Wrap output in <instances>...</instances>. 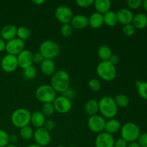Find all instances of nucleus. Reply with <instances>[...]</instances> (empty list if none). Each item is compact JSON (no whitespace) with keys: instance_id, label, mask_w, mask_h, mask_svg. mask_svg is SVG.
<instances>
[{"instance_id":"1","label":"nucleus","mask_w":147,"mask_h":147,"mask_svg":"<svg viewBox=\"0 0 147 147\" xmlns=\"http://www.w3.org/2000/svg\"><path fill=\"white\" fill-rule=\"evenodd\" d=\"M50 86L58 93H64L70 86V76L64 70H59L52 76Z\"/></svg>"},{"instance_id":"2","label":"nucleus","mask_w":147,"mask_h":147,"mask_svg":"<svg viewBox=\"0 0 147 147\" xmlns=\"http://www.w3.org/2000/svg\"><path fill=\"white\" fill-rule=\"evenodd\" d=\"M98 109L102 116L109 119H114L118 113V106L111 96H104L99 100Z\"/></svg>"},{"instance_id":"3","label":"nucleus","mask_w":147,"mask_h":147,"mask_svg":"<svg viewBox=\"0 0 147 147\" xmlns=\"http://www.w3.org/2000/svg\"><path fill=\"white\" fill-rule=\"evenodd\" d=\"M39 52L45 59L53 60L60 54V48L56 42L51 40H47L40 44Z\"/></svg>"},{"instance_id":"4","label":"nucleus","mask_w":147,"mask_h":147,"mask_svg":"<svg viewBox=\"0 0 147 147\" xmlns=\"http://www.w3.org/2000/svg\"><path fill=\"white\" fill-rule=\"evenodd\" d=\"M31 119V113L27 109L21 108L17 109L11 113V121L15 127L22 129L29 126Z\"/></svg>"},{"instance_id":"5","label":"nucleus","mask_w":147,"mask_h":147,"mask_svg":"<svg viewBox=\"0 0 147 147\" xmlns=\"http://www.w3.org/2000/svg\"><path fill=\"white\" fill-rule=\"evenodd\" d=\"M98 76L105 81H111L116 76V66L108 61H101L96 67Z\"/></svg>"},{"instance_id":"6","label":"nucleus","mask_w":147,"mask_h":147,"mask_svg":"<svg viewBox=\"0 0 147 147\" xmlns=\"http://www.w3.org/2000/svg\"><path fill=\"white\" fill-rule=\"evenodd\" d=\"M121 136L127 143L136 142L140 134V129L136 123L129 122L125 123L121 128Z\"/></svg>"},{"instance_id":"7","label":"nucleus","mask_w":147,"mask_h":147,"mask_svg":"<svg viewBox=\"0 0 147 147\" xmlns=\"http://www.w3.org/2000/svg\"><path fill=\"white\" fill-rule=\"evenodd\" d=\"M35 97L43 103H53L56 98V92L50 85L45 84L39 86L35 91Z\"/></svg>"},{"instance_id":"8","label":"nucleus","mask_w":147,"mask_h":147,"mask_svg":"<svg viewBox=\"0 0 147 147\" xmlns=\"http://www.w3.org/2000/svg\"><path fill=\"white\" fill-rule=\"evenodd\" d=\"M55 17L60 22L69 24L73 17V12L70 7L65 5H60L55 11Z\"/></svg>"},{"instance_id":"9","label":"nucleus","mask_w":147,"mask_h":147,"mask_svg":"<svg viewBox=\"0 0 147 147\" xmlns=\"http://www.w3.org/2000/svg\"><path fill=\"white\" fill-rule=\"evenodd\" d=\"M106 120L104 118L99 115L90 116L88 120V129L93 133L100 134L104 131Z\"/></svg>"},{"instance_id":"10","label":"nucleus","mask_w":147,"mask_h":147,"mask_svg":"<svg viewBox=\"0 0 147 147\" xmlns=\"http://www.w3.org/2000/svg\"><path fill=\"white\" fill-rule=\"evenodd\" d=\"M24 50V42L17 37L9 40L6 42L5 50L7 54L12 55H18L21 52Z\"/></svg>"},{"instance_id":"11","label":"nucleus","mask_w":147,"mask_h":147,"mask_svg":"<svg viewBox=\"0 0 147 147\" xmlns=\"http://www.w3.org/2000/svg\"><path fill=\"white\" fill-rule=\"evenodd\" d=\"M33 138L35 144L42 147L47 146L51 141L50 132L46 131L43 127L36 129V130L34 131Z\"/></svg>"},{"instance_id":"12","label":"nucleus","mask_w":147,"mask_h":147,"mask_svg":"<svg viewBox=\"0 0 147 147\" xmlns=\"http://www.w3.org/2000/svg\"><path fill=\"white\" fill-rule=\"evenodd\" d=\"M1 69L6 73H12L17 70L18 66L17 56L7 54L1 60Z\"/></svg>"},{"instance_id":"13","label":"nucleus","mask_w":147,"mask_h":147,"mask_svg":"<svg viewBox=\"0 0 147 147\" xmlns=\"http://www.w3.org/2000/svg\"><path fill=\"white\" fill-rule=\"evenodd\" d=\"M53 103L54 105L55 110L60 113H67L72 109L71 100L63 95L56 97Z\"/></svg>"},{"instance_id":"14","label":"nucleus","mask_w":147,"mask_h":147,"mask_svg":"<svg viewBox=\"0 0 147 147\" xmlns=\"http://www.w3.org/2000/svg\"><path fill=\"white\" fill-rule=\"evenodd\" d=\"M115 139L113 135L103 131L98 134L95 140L96 147H114Z\"/></svg>"},{"instance_id":"15","label":"nucleus","mask_w":147,"mask_h":147,"mask_svg":"<svg viewBox=\"0 0 147 147\" xmlns=\"http://www.w3.org/2000/svg\"><path fill=\"white\" fill-rule=\"evenodd\" d=\"M18 66L24 70L33 64V54L30 50H24L17 55Z\"/></svg>"},{"instance_id":"16","label":"nucleus","mask_w":147,"mask_h":147,"mask_svg":"<svg viewBox=\"0 0 147 147\" xmlns=\"http://www.w3.org/2000/svg\"><path fill=\"white\" fill-rule=\"evenodd\" d=\"M116 17L118 19V22L126 25V24H131L134 18V14L129 9L121 8L116 12Z\"/></svg>"},{"instance_id":"17","label":"nucleus","mask_w":147,"mask_h":147,"mask_svg":"<svg viewBox=\"0 0 147 147\" xmlns=\"http://www.w3.org/2000/svg\"><path fill=\"white\" fill-rule=\"evenodd\" d=\"M70 24L73 29L83 30L88 25V18L83 14H77L73 16Z\"/></svg>"},{"instance_id":"18","label":"nucleus","mask_w":147,"mask_h":147,"mask_svg":"<svg viewBox=\"0 0 147 147\" xmlns=\"http://www.w3.org/2000/svg\"><path fill=\"white\" fill-rule=\"evenodd\" d=\"M17 27L14 24H7L1 30V39L4 41H9L17 37Z\"/></svg>"},{"instance_id":"19","label":"nucleus","mask_w":147,"mask_h":147,"mask_svg":"<svg viewBox=\"0 0 147 147\" xmlns=\"http://www.w3.org/2000/svg\"><path fill=\"white\" fill-rule=\"evenodd\" d=\"M40 70L45 76H53L56 71L55 64L53 60L45 59L40 64Z\"/></svg>"},{"instance_id":"20","label":"nucleus","mask_w":147,"mask_h":147,"mask_svg":"<svg viewBox=\"0 0 147 147\" xmlns=\"http://www.w3.org/2000/svg\"><path fill=\"white\" fill-rule=\"evenodd\" d=\"M121 125L119 121H118L117 119H111L106 121L104 131L109 134L113 135L119 132L121 130Z\"/></svg>"},{"instance_id":"21","label":"nucleus","mask_w":147,"mask_h":147,"mask_svg":"<svg viewBox=\"0 0 147 147\" xmlns=\"http://www.w3.org/2000/svg\"><path fill=\"white\" fill-rule=\"evenodd\" d=\"M45 121V116L42 114L41 111H34L32 113H31L30 123L36 129L43 127Z\"/></svg>"},{"instance_id":"22","label":"nucleus","mask_w":147,"mask_h":147,"mask_svg":"<svg viewBox=\"0 0 147 147\" xmlns=\"http://www.w3.org/2000/svg\"><path fill=\"white\" fill-rule=\"evenodd\" d=\"M132 24L135 29L142 30L147 27V15L144 13H139L134 16Z\"/></svg>"},{"instance_id":"23","label":"nucleus","mask_w":147,"mask_h":147,"mask_svg":"<svg viewBox=\"0 0 147 147\" xmlns=\"http://www.w3.org/2000/svg\"><path fill=\"white\" fill-rule=\"evenodd\" d=\"M93 6L97 12L104 14L111 10V2L110 0H96L93 2Z\"/></svg>"},{"instance_id":"24","label":"nucleus","mask_w":147,"mask_h":147,"mask_svg":"<svg viewBox=\"0 0 147 147\" xmlns=\"http://www.w3.org/2000/svg\"><path fill=\"white\" fill-rule=\"evenodd\" d=\"M103 24V14L100 13H93L88 18V25L93 29L100 28Z\"/></svg>"},{"instance_id":"25","label":"nucleus","mask_w":147,"mask_h":147,"mask_svg":"<svg viewBox=\"0 0 147 147\" xmlns=\"http://www.w3.org/2000/svg\"><path fill=\"white\" fill-rule=\"evenodd\" d=\"M84 110L89 116L97 115V113L99 111L98 102L94 99H90L85 103Z\"/></svg>"},{"instance_id":"26","label":"nucleus","mask_w":147,"mask_h":147,"mask_svg":"<svg viewBox=\"0 0 147 147\" xmlns=\"http://www.w3.org/2000/svg\"><path fill=\"white\" fill-rule=\"evenodd\" d=\"M97 54L99 58L101 60V61H108L113 55L111 49L109 46L105 45H103L98 47Z\"/></svg>"},{"instance_id":"27","label":"nucleus","mask_w":147,"mask_h":147,"mask_svg":"<svg viewBox=\"0 0 147 147\" xmlns=\"http://www.w3.org/2000/svg\"><path fill=\"white\" fill-rule=\"evenodd\" d=\"M103 24H106L109 27H114L117 24L118 19L116 17V14L114 11H109L108 12L103 14Z\"/></svg>"},{"instance_id":"28","label":"nucleus","mask_w":147,"mask_h":147,"mask_svg":"<svg viewBox=\"0 0 147 147\" xmlns=\"http://www.w3.org/2000/svg\"><path fill=\"white\" fill-rule=\"evenodd\" d=\"M116 103V106L118 107L121 108H125L126 106H129V103H130V100L129 98L126 95L124 94H118L113 98Z\"/></svg>"},{"instance_id":"29","label":"nucleus","mask_w":147,"mask_h":147,"mask_svg":"<svg viewBox=\"0 0 147 147\" xmlns=\"http://www.w3.org/2000/svg\"><path fill=\"white\" fill-rule=\"evenodd\" d=\"M31 35V32L30 29L24 26H22L17 28V37L22 41H25L30 38Z\"/></svg>"},{"instance_id":"30","label":"nucleus","mask_w":147,"mask_h":147,"mask_svg":"<svg viewBox=\"0 0 147 147\" xmlns=\"http://www.w3.org/2000/svg\"><path fill=\"white\" fill-rule=\"evenodd\" d=\"M34 131L33 129L30 126H24L20 130V135L24 140H30L33 137Z\"/></svg>"},{"instance_id":"31","label":"nucleus","mask_w":147,"mask_h":147,"mask_svg":"<svg viewBox=\"0 0 147 147\" xmlns=\"http://www.w3.org/2000/svg\"><path fill=\"white\" fill-rule=\"evenodd\" d=\"M136 86L137 87L138 93L140 97L147 100V82L138 80L136 83Z\"/></svg>"},{"instance_id":"32","label":"nucleus","mask_w":147,"mask_h":147,"mask_svg":"<svg viewBox=\"0 0 147 147\" xmlns=\"http://www.w3.org/2000/svg\"><path fill=\"white\" fill-rule=\"evenodd\" d=\"M55 110L54 105L53 103H43L42 106L41 112L45 116H51L55 113Z\"/></svg>"},{"instance_id":"33","label":"nucleus","mask_w":147,"mask_h":147,"mask_svg":"<svg viewBox=\"0 0 147 147\" xmlns=\"http://www.w3.org/2000/svg\"><path fill=\"white\" fill-rule=\"evenodd\" d=\"M37 69L33 65L27 67L23 71V75L27 80H32L37 76Z\"/></svg>"},{"instance_id":"34","label":"nucleus","mask_w":147,"mask_h":147,"mask_svg":"<svg viewBox=\"0 0 147 147\" xmlns=\"http://www.w3.org/2000/svg\"><path fill=\"white\" fill-rule=\"evenodd\" d=\"M73 28L70 23L69 24H63L60 27V33L63 37H70L73 34Z\"/></svg>"},{"instance_id":"35","label":"nucleus","mask_w":147,"mask_h":147,"mask_svg":"<svg viewBox=\"0 0 147 147\" xmlns=\"http://www.w3.org/2000/svg\"><path fill=\"white\" fill-rule=\"evenodd\" d=\"M9 144V136L4 130L0 129V147H6Z\"/></svg>"},{"instance_id":"36","label":"nucleus","mask_w":147,"mask_h":147,"mask_svg":"<svg viewBox=\"0 0 147 147\" xmlns=\"http://www.w3.org/2000/svg\"><path fill=\"white\" fill-rule=\"evenodd\" d=\"M88 86L93 91L97 92L100 89V83L98 79L92 78L89 80Z\"/></svg>"},{"instance_id":"37","label":"nucleus","mask_w":147,"mask_h":147,"mask_svg":"<svg viewBox=\"0 0 147 147\" xmlns=\"http://www.w3.org/2000/svg\"><path fill=\"white\" fill-rule=\"evenodd\" d=\"M135 31H136V29H135V27H134L132 24H126V25H123V32L126 36L131 37V36H132L134 34Z\"/></svg>"},{"instance_id":"38","label":"nucleus","mask_w":147,"mask_h":147,"mask_svg":"<svg viewBox=\"0 0 147 147\" xmlns=\"http://www.w3.org/2000/svg\"><path fill=\"white\" fill-rule=\"evenodd\" d=\"M143 1L142 0H128L127 5L129 9H136L142 6Z\"/></svg>"},{"instance_id":"39","label":"nucleus","mask_w":147,"mask_h":147,"mask_svg":"<svg viewBox=\"0 0 147 147\" xmlns=\"http://www.w3.org/2000/svg\"><path fill=\"white\" fill-rule=\"evenodd\" d=\"M93 0H77L76 4L78 7L81 8H87V7H90L91 5H93Z\"/></svg>"},{"instance_id":"40","label":"nucleus","mask_w":147,"mask_h":147,"mask_svg":"<svg viewBox=\"0 0 147 147\" xmlns=\"http://www.w3.org/2000/svg\"><path fill=\"white\" fill-rule=\"evenodd\" d=\"M55 127V122L53 119H47V120H46L45 122L44 126H43V128L48 132L53 130Z\"/></svg>"},{"instance_id":"41","label":"nucleus","mask_w":147,"mask_h":147,"mask_svg":"<svg viewBox=\"0 0 147 147\" xmlns=\"http://www.w3.org/2000/svg\"><path fill=\"white\" fill-rule=\"evenodd\" d=\"M138 144L141 147H147V133H143L138 138Z\"/></svg>"},{"instance_id":"42","label":"nucleus","mask_w":147,"mask_h":147,"mask_svg":"<svg viewBox=\"0 0 147 147\" xmlns=\"http://www.w3.org/2000/svg\"><path fill=\"white\" fill-rule=\"evenodd\" d=\"M44 60L45 58L43 57V56L42 55V54L40 52L33 54V63H35V64H41L42 62Z\"/></svg>"},{"instance_id":"43","label":"nucleus","mask_w":147,"mask_h":147,"mask_svg":"<svg viewBox=\"0 0 147 147\" xmlns=\"http://www.w3.org/2000/svg\"><path fill=\"white\" fill-rule=\"evenodd\" d=\"M128 143L122 138L116 139L114 142V147H127Z\"/></svg>"},{"instance_id":"44","label":"nucleus","mask_w":147,"mask_h":147,"mask_svg":"<svg viewBox=\"0 0 147 147\" xmlns=\"http://www.w3.org/2000/svg\"><path fill=\"white\" fill-rule=\"evenodd\" d=\"M63 96L70 100V99L73 98L75 97V92L74 90H73L72 89L68 88L66 91H65L64 93H63Z\"/></svg>"},{"instance_id":"45","label":"nucleus","mask_w":147,"mask_h":147,"mask_svg":"<svg viewBox=\"0 0 147 147\" xmlns=\"http://www.w3.org/2000/svg\"><path fill=\"white\" fill-rule=\"evenodd\" d=\"M109 61L110 62L111 64H113V65H117L118 63H119V61H120V58H119V55H117L116 54H113L111 55V57H110Z\"/></svg>"},{"instance_id":"46","label":"nucleus","mask_w":147,"mask_h":147,"mask_svg":"<svg viewBox=\"0 0 147 147\" xmlns=\"http://www.w3.org/2000/svg\"><path fill=\"white\" fill-rule=\"evenodd\" d=\"M17 140H18V138L16 135L11 134L9 136V142L12 144H14L17 142Z\"/></svg>"},{"instance_id":"47","label":"nucleus","mask_w":147,"mask_h":147,"mask_svg":"<svg viewBox=\"0 0 147 147\" xmlns=\"http://www.w3.org/2000/svg\"><path fill=\"white\" fill-rule=\"evenodd\" d=\"M6 42L3 39L0 38V52H2L5 50Z\"/></svg>"},{"instance_id":"48","label":"nucleus","mask_w":147,"mask_h":147,"mask_svg":"<svg viewBox=\"0 0 147 147\" xmlns=\"http://www.w3.org/2000/svg\"><path fill=\"white\" fill-rule=\"evenodd\" d=\"M127 147H141V146H139L138 142H131V143H128Z\"/></svg>"},{"instance_id":"49","label":"nucleus","mask_w":147,"mask_h":147,"mask_svg":"<svg viewBox=\"0 0 147 147\" xmlns=\"http://www.w3.org/2000/svg\"><path fill=\"white\" fill-rule=\"evenodd\" d=\"M32 2L33 4H36V5H41L43 3H45V1L44 0H32Z\"/></svg>"},{"instance_id":"50","label":"nucleus","mask_w":147,"mask_h":147,"mask_svg":"<svg viewBox=\"0 0 147 147\" xmlns=\"http://www.w3.org/2000/svg\"><path fill=\"white\" fill-rule=\"evenodd\" d=\"M142 7H143L144 9L147 11V0H144V1H143V3H142Z\"/></svg>"},{"instance_id":"51","label":"nucleus","mask_w":147,"mask_h":147,"mask_svg":"<svg viewBox=\"0 0 147 147\" xmlns=\"http://www.w3.org/2000/svg\"><path fill=\"white\" fill-rule=\"evenodd\" d=\"M27 147H42V146H39V145H37V144H33L29 145V146H27Z\"/></svg>"},{"instance_id":"52","label":"nucleus","mask_w":147,"mask_h":147,"mask_svg":"<svg viewBox=\"0 0 147 147\" xmlns=\"http://www.w3.org/2000/svg\"><path fill=\"white\" fill-rule=\"evenodd\" d=\"M6 147H17V146H16V145L12 144H9L7 145V146Z\"/></svg>"},{"instance_id":"53","label":"nucleus","mask_w":147,"mask_h":147,"mask_svg":"<svg viewBox=\"0 0 147 147\" xmlns=\"http://www.w3.org/2000/svg\"><path fill=\"white\" fill-rule=\"evenodd\" d=\"M56 147H65V146H56Z\"/></svg>"},{"instance_id":"54","label":"nucleus","mask_w":147,"mask_h":147,"mask_svg":"<svg viewBox=\"0 0 147 147\" xmlns=\"http://www.w3.org/2000/svg\"><path fill=\"white\" fill-rule=\"evenodd\" d=\"M70 147H76V146H70Z\"/></svg>"}]
</instances>
